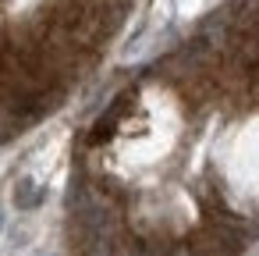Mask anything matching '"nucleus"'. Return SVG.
I'll return each instance as SVG.
<instances>
[{
  "label": "nucleus",
  "instance_id": "nucleus-1",
  "mask_svg": "<svg viewBox=\"0 0 259 256\" xmlns=\"http://www.w3.org/2000/svg\"><path fill=\"white\" fill-rule=\"evenodd\" d=\"M71 256H245L259 242V0H224L89 118Z\"/></svg>",
  "mask_w": 259,
  "mask_h": 256
},
{
  "label": "nucleus",
  "instance_id": "nucleus-2",
  "mask_svg": "<svg viewBox=\"0 0 259 256\" xmlns=\"http://www.w3.org/2000/svg\"><path fill=\"white\" fill-rule=\"evenodd\" d=\"M135 8L139 0H0V146L85 86Z\"/></svg>",
  "mask_w": 259,
  "mask_h": 256
}]
</instances>
